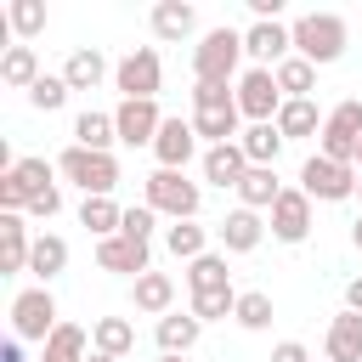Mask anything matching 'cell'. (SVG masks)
Instances as JSON below:
<instances>
[{"mask_svg":"<svg viewBox=\"0 0 362 362\" xmlns=\"http://www.w3.org/2000/svg\"><path fill=\"white\" fill-rule=\"evenodd\" d=\"M288 34H294V57H305L311 68L339 62V57H345V45H351L345 17H334V11H305V17H294V23H288Z\"/></svg>","mask_w":362,"mask_h":362,"instance_id":"6da1fadb","label":"cell"},{"mask_svg":"<svg viewBox=\"0 0 362 362\" xmlns=\"http://www.w3.org/2000/svg\"><path fill=\"white\" fill-rule=\"evenodd\" d=\"M238 90H226V85H192V130L209 141V147H221V141H238L243 130H238Z\"/></svg>","mask_w":362,"mask_h":362,"instance_id":"7a4b0ae2","label":"cell"},{"mask_svg":"<svg viewBox=\"0 0 362 362\" xmlns=\"http://www.w3.org/2000/svg\"><path fill=\"white\" fill-rule=\"evenodd\" d=\"M238 62H243V34L238 28H209L198 45H192V79L198 85H232L238 79Z\"/></svg>","mask_w":362,"mask_h":362,"instance_id":"3957f363","label":"cell"},{"mask_svg":"<svg viewBox=\"0 0 362 362\" xmlns=\"http://www.w3.org/2000/svg\"><path fill=\"white\" fill-rule=\"evenodd\" d=\"M57 175L74 181L85 198H113V187H119V158H113V153H90V147H62Z\"/></svg>","mask_w":362,"mask_h":362,"instance_id":"277c9868","label":"cell"},{"mask_svg":"<svg viewBox=\"0 0 362 362\" xmlns=\"http://www.w3.org/2000/svg\"><path fill=\"white\" fill-rule=\"evenodd\" d=\"M141 204L158 209V215H170V221H198L204 192H198V181H187L181 170H153V175L141 181Z\"/></svg>","mask_w":362,"mask_h":362,"instance_id":"5b68a950","label":"cell"},{"mask_svg":"<svg viewBox=\"0 0 362 362\" xmlns=\"http://www.w3.org/2000/svg\"><path fill=\"white\" fill-rule=\"evenodd\" d=\"M300 192L311 204H345V198H356V164H334V158L311 153L300 164Z\"/></svg>","mask_w":362,"mask_h":362,"instance_id":"8992f818","label":"cell"},{"mask_svg":"<svg viewBox=\"0 0 362 362\" xmlns=\"http://www.w3.org/2000/svg\"><path fill=\"white\" fill-rule=\"evenodd\" d=\"M356 141H362V102L345 96L339 107H328L322 136H317V153L334 158V164H356Z\"/></svg>","mask_w":362,"mask_h":362,"instance_id":"52a82bcc","label":"cell"},{"mask_svg":"<svg viewBox=\"0 0 362 362\" xmlns=\"http://www.w3.org/2000/svg\"><path fill=\"white\" fill-rule=\"evenodd\" d=\"M51 175H57V164H45V158H17V170L0 175V215H23L40 192L57 187Z\"/></svg>","mask_w":362,"mask_h":362,"instance_id":"ba28073f","label":"cell"},{"mask_svg":"<svg viewBox=\"0 0 362 362\" xmlns=\"http://www.w3.org/2000/svg\"><path fill=\"white\" fill-rule=\"evenodd\" d=\"M113 85L124 90V102H158V85H164V62H158V51H153V45H136L130 57H119Z\"/></svg>","mask_w":362,"mask_h":362,"instance_id":"9c48e42d","label":"cell"},{"mask_svg":"<svg viewBox=\"0 0 362 362\" xmlns=\"http://www.w3.org/2000/svg\"><path fill=\"white\" fill-rule=\"evenodd\" d=\"M238 113L249 124H272L283 113V90H277V74L272 68H243L238 74Z\"/></svg>","mask_w":362,"mask_h":362,"instance_id":"30bf717a","label":"cell"},{"mask_svg":"<svg viewBox=\"0 0 362 362\" xmlns=\"http://www.w3.org/2000/svg\"><path fill=\"white\" fill-rule=\"evenodd\" d=\"M57 322H62V317H57L51 288H23V294L11 300V334H17V339H40V345H45V339L57 334Z\"/></svg>","mask_w":362,"mask_h":362,"instance_id":"8fae6325","label":"cell"},{"mask_svg":"<svg viewBox=\"0 0 362 362\" xmlns=\"http://www.w3.org/2000/svg\"><path fill=\"white\" fill-rule=\"evenodd\" d=\"M243 57H249L255 68H277V62L294 57V34H288L283 23H249V28H243Z\"/></svg>","mask_w":362,"mask_h":362,"instance_id":"7c38bea8","label":"cell"},{"mask_svg":"<svg viewBox=\"0 0 362 362\" xmlns=\"http://www.w3.org/2000/svg\"><path fill=\"white\" fill-rule=\"evenodd\" d=\"M113 124H119V141L124 147H153L158 130H164V113H158V102H119L113 107Z\"/></svg>","mask_w":362,"mask_h":362,"instance_id":"4fadbf2b","label":"cell"},{"mask_svg":"<svg viewBox=\"0 0 362 362\" xmlns=\"http://www.w3.org/2000/svg\"><path fill=\"white\" fill-rule=\"evenodd\" d=\"M272 238L277 243H305V232H311V198L300 192V187H283V198L272 204Z\"/></svg>","mask_w":362,"mask_h":362,"instance_id":"5bb4252c","label":"cell"},{"mask_svg":"<svg viewBox=\"0 0 362 362\" xmlns=\"http://www.w3.org/2000/svg\"><path fill=\"white\" fill-rule=\"evenodd\" d=\"M96 266H102V272H119V277L136 283L141 272H153V249L119 232V238H102V243H96Z\"/></svg>","mask_w":362,"mask_h":362,"instance_id":"9a60e30c","label":"cell"},{"mask_svg":"<svg viewBox=\"0 0 362 362\" xmlns=\"http://www.w3.org/2000/svg\"><path fill=\"white\" fill-rule=\"evenodd\" d=\"M215 232H221V255H255L272 226L260 221V209H243V204H238V209H226V221H221Z\"/></svg>","mask_w":362,"mask_h":362,"instance_id":"2e32d148","label":"cell"},{"mask_svg":"<svg viewBox=\"0 0 362 362\" xmlns=\"http://www.w3.org/2000/svg\"><path fill=\"white\" fill-rule=\"evenodd\" d=\"M192 153H198V130H192V119H164V130H158V141H153L158 170H187Z\"/></svg>","mask_w":362,"mask_h":362,"instance_id":"e0dca14e","label":"cell"},{"mask_svg":"<svg viewBox=\"0 0 362 362\" xmlns=\"http://www.w3.org/2000/svg\"><path fill=\"white\" fill-rule=\"evenodd\" d=\"M243 175H249V153H243L238 141L204 147V181H209V187H232V192H238Z\"/></svg>","mask_w":362,"mask_h":362,"instance_id":"ac0fdd59","label":"cell"},{"mask_svg":"<svg viewBox=\"0 0 362 362\" xmlns=\"http://www.w3.org/2000/svg\"><path fill=\"white\" fill-rule=\"evenodd\" d=\"M130 305L147 311V317H170L175 311V277L170 272H141L130 283Z\"/></svg>","mask_w":362,"mask_h":362,"instance_id":"d6986e66","label":"cell"},{"mask_svg":"<svg viewBox=\"0 0 362 362\" xmlns=\"http://www.w3.org/2000/svg\"><path fill=\"white\" fill-rule=\"evenodd\" d=\"M322 356H328V362H362V311H339V317L328 322Z\"/></svg>","mask_w":362,"mask_h":362,"instance_id":"ffe728a7","label":"cell"},{"mask_svg":"<svg viewBox=\"0 0 362 362\" xmlns=\"http://www.w3.org/2000/svg\"><path fill=\"white\" fill-rule=\"evenodd\" d=\"M28 255H34V238H28L23 215H0V277L28 272Z\"/></svg>","mask_w":362,"mask_h":362,"instance_id":"44dd1931","label":"cell"},{"mask_svg":"<svg viewBox=\"0 0 362 362\" xmlns=\"http://www.w3.org/2000/svg\"><path fill=\"white\" fill-rule=\"evenodd\" d=\"M158 356H187L192 345H198V334H204V322L192 317V311H170V317H158Z\"/></svg>","mask_w":362,"mask_h":362,"instance_id":"7402d4cb","label":"cell"},{"mask_svg":"<svg viewBox=\"0 0 362 362\" xmlns=\"http://www.w3.org/2000/svg\"><path fill=\"white\" fill-rule=\"evenodd\" d=\"M28 272L40 277V288H51V277H62V272H68V238L40 232V238H34V255H28Z\"/></svg>","mask_w":362,"mask_h":362,"instance_id":"603a6c76","label":"cell"},{"mask_svg":"<svg viewBox=\"0 0 362 362\" xmlns=\"http://www.w3.org/2000/svg\"><path fill=\"white\" fill-rule=\"evenodd\" d=\"M62 79H68V90H96V85L107 79V57H102L96 45H79V51L62 62Z\"/></svg>","mask_w":362,"mask_h":362,"instance_id":"cb8c5ba5","label":"cell"},{"mask_svg":"<svg viewBox=\"0 0 362 362\" xmlns=\"http://www.w3.org/2000/svg\"><path fill=\"white\" fill-rule=\"evenodd\" d=\"M113 141H119V124H113V113H96V107H85V113L74 119V147L113 153Z\"/></svg>","mask_w":362,"mask_h":362,"instance_id":"d4e9b609","label":"cell"},{"mask_svg":"<svg viewBox=\"0 0 362 362\" xmlns=\"http://www.w3.org/2000/svg\"><path fill=\"white\" fill-rule=\"evenodd\" d=\"M90 345L102 351V356H130L136 351V322L130 317H96V328H90Z\"/></svg>","mask_w":362,"mask_h":362,"instance_id":"484cf974","label":"cell"},{"mask_svg":"<svg viewBox=\"0 0 362 362\" xmlns=\"http://www.w3.org/2000/svg\"><path fill=\"white\" fill-rule=\"evenodd\" d=\"M283 198V181H277V170H260V164H249V175L238 181V204L243 209H272Z\"/></svg>","mask_w":362,"mask_h":362,"instance_id":"4316f807","label":"cell"},{"mask_svg":"<svg viewBox=\"0 0 362 362\" xmlns=\"http://www.w3.org/2000/svg\"><path fill=\"white\" fill-rule=\"evenodd\" d=\"M192 28H198V11L187 0H158L153 6V34L158 40H187Z\"/></svg>","mask_w":362,"mask_h":362,"instance_id":"83f0119b","label":"cell"},{"mask_svg":"<svg viewBox=\"0 0 362 362\" xmlns=\"http://www.w3.org/2000/svg\"><path fill=\"white\" fill-rule=\"evenodd\" d=\"M0 79L17 85V90H34V79H40V51H34V45H6V51H0Z\"/></svg>","mask_w":362,"mask_h":362,"instance_id":"f1b7e54d","label":"cell"},{"mask_svg":"<svg viewBox=\"0 0 362 362\" xmlns=\"http://www.w3.org/2000/svg\"><path fill=\"white\" fill-rule=\"evenodd\" d=\"M272 74H277L283 102H311V90H317V68H311L305 57H288V62H277Z\"/></svg>","mask_w":362,"mask_h":362,"instance_id":"f546056e","label":"cell"},{"mask_svg":"<svg viewBox=\"0 0 362 362\" xmlns=\"http://www.w3.org/2000/svg\"><path fill=\"white\" fill-rule=\"evenodd\" d=\"M322 119L328 113H317V102H283V113L272 124L283 130V141H300V136H322Z\"/></svg>","mask_w":362,"mask_h":362,"instance_id":"4dcf8cb0","label":"cell"},{"mask_svg":"<svg viewBox=\"0 0 362 362\" xmlns=\"http://www.w3.org/2000/svg\"><path fill=\"white\" fill-rule=\"evenodd\" d=\"M238 147L249 153V164H260V170H277V153H283V130H277V124H249V130L238 136Z\"/></svg>","mask_w":362,"mask_h":362,"instance_id":"1f68e13d","label":"cell"},{"mask_svg":"<svg viewBox=\"0 0 362 362\" xmlns=\"http://www.w3.org/2000/svg\"><path fill=\"white\" fill-rule=\"evenodd\" d=\"M79 226H85V232H96V243H102V238H119L124 209H119L113 198H85V204H79Z\"/></svg>","mask_w":362,"mask_h":362,"instance_id":"d6a6232c","label":"cell"},{"mask_svg":"<svg viewBox=\"0 0 362 362\" xmlns=\"http://www.w3.org/2000/svg\"><path fill=\"white\" fill-rule=\"evenodd\" d=\"M164 249H170L175 260H198V255H209V232H204L198 221H170V226H164Z\"/></svg>","mask_w":362,"mask_h":362,"instance_id":"836d02e7","label":"cell"},{"mask_svg":"<svg viewBox=\"0 0 362 362\" xmlns=\"http://www.w3.org/2000/svg\"><path fill=\"white\" fill-rule=\"evenodd\" d=\"M187 288L192 294H209V288H232V272H226V255H198V260H187Z\"/></svg>","mask_w":362,"mask_h":362,"instance_id":"e575fe53","label":"cell"},{"mask_svg":"<svg viewBox=\"0 0 362 362\" xmlns=\"http://www.w3.org/2000/svg\"><path fill=\"white\" fill-rule=\"evenodd\" d=\"M85 328L79 322H57V334L40 345V362H85Z\"/></svg>","mask_w":362,"mask_h":362,"instance_id":"d590c367","label":"cell"},{"mask_svg":"<svg viewBox=\"0 0 362 362\" xmlns=\"http://www.w3.org/2000/svg\"><path fill=\"white\" fill-rule=\"evenodd\" d=\"M272 294H260V288H249V294H238V311H232V322L238 328H249V334H266L272 328Z\"/></svg>","mask_w":362,"mask_h":362,"instance_id":"8d00e7d4","label":"cell"},{"mask_svg":"<svg viewBox=\"0 0 362 362\" xmlns=\"http://www.w3.org/2000/svg\"><path fill=\"white\" fill-rule=\"evenodd\" d=\"M6 17H11V34H17V45H28V40L45 28V6H40V0H11V6H6Z\"/></svg>","mask_w":362,"mask_h":362,"instance_id":"74e56055","label":"cell"},{"mask_svg":"<svg viewBox=\"0 0 362 362\" xmlns=\"http://www.w3.org/2000/svg\"><path fill=\"white\" fill-rule=\"evenodd\" d=\"M198 322H215V317H232L238 311V288H209V294H192V305H187Z\"/></svg>","mask_w":362,"mask_h":362,"instance_id":"f35d334b","label":"cell"},{"mask_svg":"<svg viewBox=\"0 0 362 362\" xmlns=\"http://www.w3.org/2000/svg\"><path fill=\"white\" fill-rule=\"evenodd\" d=\"M62 102H68V79H62V74H40V79H34V90H28V107L57 113Z\"/></svg>","mask_w":362,"mask_h":362,"instance_id":"ab89813d","label":"cell"},{"mask_svg":"<svg viewBox=\"0 0 362 362\" xmlns=\"http://www.w3.org/2000/svg\"><path fill=\"white\" fill-rule=\"evenodd\" d=\"M153 226H158V209H147V204H130L119 232H124V238H136V243H147V238H153Z\"/></svg>","mask_w":362,"mask_h":362,"instance_id":"60d3db41","label":"cell"},{"mask_svg":"<svg viewBox=\"0 0 362 362\" xmlns=\"http://www.w3.org/2000/svg\"><path fill=\"white\" fill-rule=\"evenodd\" d=\"M57 209H62V187H51V192H40V198L28 204V215H40V221H51Z\"/></svg>","mask_w":362,"mask_h":362,"instance_id":"b9f144b4","label":"cell"},{"mask_svg":"<svg viewBox=\"0 0 362 362\" xmlns=\"http://www.w3.org/2000/svg\"><path fill=\"white\" fill-rule=\"evenodd\" d=\"M272 362H317L300 339H283V345H272Z\"/></svg>","mask_w":362,"mask_h":362,"instance_id":"7bdbcfd3","label":"cell"},{"mask_svg":"<svg viewBox=\"0 0 362 362\" xmlns=\"http://www.w3.org/2000/svg\"><path fill=\"white\" fill-rule=\"evenodd\" d=\"M0 362H28V351H23V339H6V345H0Z\"/></svg>","mask_w":362,"mask_h":362,"instance_id":"ee69618b","label":"cell"},{"mask_svg":"<svg viewBox=\"0 0 362 362\" xmlns=\"http://www.w3.org/2000/svg\"><path fill=\"white\" fill-rule=\"evenodd\" d=\"M345 311H362V277L345 283Z\"/></svg>","mask_w":362,"mask_h":362,"instance_id":"f6af8a7d","label":"cell"},{"mask_svg":"<svg viewBox=\"0 0 362 362\" xmlns=\"http://www.w3.org/2000/svg\"><path fill=\"white\" fill-rule=\"evenodd\" d=\"M351 243H356V249H362V215H356V221H351Z\"/></svg>","mask_w":362,"mask_h":362,"instance_id":"bcb514c9","label":"cell"},{"mask_svg":"<svg viewBox=\"0 0 362 362\" xmlns=\"http://www.w3.org/2000/svg\"><path fill=\"white\" fill-rule=\"evenodd\" d=\"M85 362H119V356H102V351H96V356H85Z\"/></svg>","mask_w":362,"mask_h":362,"instance_id":"7dc6e473","label":"cell"},{"mask_svg":"<svg viewBox=\"0 0 362 362\" xmlns=\"http://www.w3.org/2000/svg\"><path fill=\"white\" fill-rule=\"evenodd\" d=\"M356 170H362V141H356Z\"/></svg>","mask_w":362,"mask_h":362,"instance_id":"c3c4849f","label":"cell"},{"mask_svg":"<svg viewBox=\"0 0 362 362\" xmlns=\"http://www.w3.org/2000/svg\"><path fill=\"white\" fill-rule=\"evenodd\" d=\"M158 362H187V356H158Z\"/></svg>","mask_w":362,"mask_h":362,"instance_id":"681fc988","label":"cell"},{"mask_svg":"<svg viewBox=\"0 0 362 362\" xmlns=\"http://www.w3.org/2000/svg\"><path fill=\"white\" fill-rule=\"evenodd\" d=\"M356 192H362V170H356Z\"/></svg>","mask_w":362,"mask_h":362,"instance_id":"f907efd6","label":"cell"}]
</instances>
